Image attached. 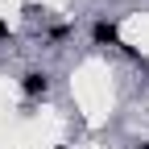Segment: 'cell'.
Segmentation results:
<instances>
[{
    "label": "cell",
    "mask_w": 149,
    "mask_h": 149,
    "mask_svg": "<svg viewBox=\"0 0 149 149\" xmlns=\"http://www.w3.org/2000/svg\"><path fill=\"white\" fill-rule=\"evenodd\" d=\"M21 91H25V100H46L50 95V74L46 70H25L21 74Z\"/></svg>",
    "instance_id": "obj_1"
},
{
    "label": "cell",
    "mask_w": 149,
    "mask_h": 149,
    "mask_svg": "<svg viewBox=\"0 0 149 149\" xmlns=\"http://www.w3.org/2000/svg\"><path fill=\"white\" fill-rule=\"evenodd\" d=\"M91 42H95V46H116V50H120V29H116V21L100 17V21L91 25Z\"/></svg>",
    "instance_id": "obj_2"
},
{
    "label": "cell",
    "mask_w": 149,
    "mask_h": 149,
    "mask_svg": "<svg viewBox=\"0 0 149 149\" xmlns=\"http://www.w3.org/2000/svg\"><path fill=\"white\" fill-rule=\"evenodd\" d=\"M70 33H74L70 25H50V29H46V46H62V42H70Z\"/></svg>",
    "instance_id": "obj_3"
},
{
    "label": "cell",
    "mask_w": 149,
    "mask_h": 149,
    "mask_svg": "<svg viewBox=\"0 0 149 149\" xmlns=\"http://www.w3.org/2000/svg\"><path fill=\"white\" fill-rule=\"evenodd\" d=\"M4 37H8V21H0V42H4Z\"/></svg>",
    "instance_id": "obj_4"
},
{
    "label": "cell",
    "mask_w": 149,
    "mask_h": 149,
    "mask_svg": "<svg viewBox=\"0 0 149 149\" xmlns=\"http://www.w3.org/2000/svg\"><path fill=\"white\" fill-rule=\"evenodd\" d=\"M137 149H149V141H141V145H137Z\"/></svg>",
    "instance_id": "obj_5"
},
{
    "label": "cell",
    "mask_w": 149,
    "mask_h": 149,
    "mask_svg": "<svg viewBox=\"0 0 149 149\" xmlns=\"http://www.w3.org/2000/svg\"><path fill=\"white\" fill-rule=\"evenodd\" d=\"M58 149H66V145H58Z\"/></svg>",
    "instance_id": "obj_6"
}]
</instances>
